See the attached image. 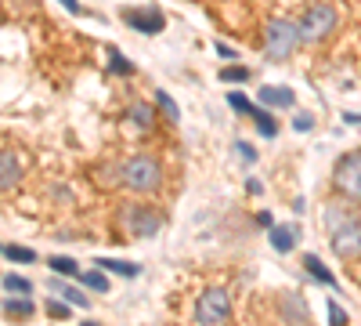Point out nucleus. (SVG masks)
Returning <instances> with one entry per match:
<instances>
[{"mask_svg":"<svg viewBox=\"0 0 361 326\" xmlns=\"http://www.w3.org/2000/svg\"><path fill=\"white\" fill-rule=\"evenodd\" d=\"M120 181L131 192H156L163 181V167L152 156H134L120 167Z\"/></svg>","mask_w":361,"mask_h":326,"instance_id":"f257e3e1","label":"nucleus"},{"mask_svg":"<svg viewBox=\"0 0 361 326\" xmlns=\"http://www.w3.org/2000/svg\"><path fill=\"white\" fill-rule=\"evenodd\" d=\"M300 26L296 22H289V18H275L267 26V33H264V47H267V58H275V62H282V58H289L296 47H300Z\"/></svg>","mask_w":361,"mask_h":326,"instance_id":"f03ea898","label":"nucleus"},{"mask_svg":"<svg viewBox=\"0 0 361 326\" xmlns=\"http://www.w3.org/2000/svg\"><path fill=\"white\" fill-rule=\"evenodd\" d=\"M296 26H300L304 40H321V36H329L332 29H336V8L332 4H311Z\"/></svg>","mask_w":361,"mask_h":326,"instance_id":"7ed1b4c3","label":"nucleus"},{"mask_svg":"<svg viewBox=\"0 0 361 326\" xmlns=\"http://www.w3.org/2000/svg\"><path fill=\"white\" fill-rule=\"evenodd\" d=\"M228 319H231V297H228V290H221V286L206 290L199 297V305H196V323L213 326V323H228Z\"/></svg>","mask_w":361,"mask_h":326,"instance_id":"20e7f679","label":"nucleus"},{"mask_svg":"<svg viewBox=\"0 0 361 326\" xmlns=\"http://www.w3.org/2000/svg\"><path fill=\"white\" fill-rule=\"evenodd\" d=\"M332 185H336L343 196L361 199V153H347L336 163V171H332Z\"/></svg>","mask_w":361,"mask_h":326,"instance_id":"39448f33","label":"nucleus"},{"mask_svg":"<svg viewBox=\"0 0 361 326\" xmlns=\"http://www.w3.org/2000/svg\"><path fill=\"white\" fill-rule=\"evenodd\" d=\"M332 250L340 258H358L361 254V221L358 218H347L343 225L332 229Z\"/></svg>","mask_w":361,"mask_h":326,"instance_id":"423d86ee","label":"nucleus"},{"mask_svg":"<svg viewBox=\"0 0 361 326\" xmlns=\"http://www.w3.org/2000/svg\"><path fill=\"white\" fill-rule=\"evenodd\" d=\"M123 225H126L134 236H141V240H148V236L159 232L163 218L156 214V210H148V207H134V210H126V214H123Z\"/></svg>","mask_w":361,"mask_h":326,"instance_id":"0eeeda50","label":"nucleus"},{"mask_svg":"<svg viewBox=\"0 0 361 326\" xmlns=\"http://www.w3.org/2000/svg\"><path fill=\"white\" fill-rule=\"evenodd\" d=\"M123 22H126V26H134L137 33H145V36L159 33L166 26V18H163L159 8H131V11H123Z\"/></svg>","mask_w":361,"mask_h":326,"instance_id":"6e6552de","label":"nucleus"},{"mask_svg":"<svg viewBox=\"0 0 361 326\" xmlns=\"http://www.w3.org/2000/svg\"><path fill=\"white\" fill-rule=\"evenodd\" d=\"M18 178H22V163H18V156L11 153V149H0V192L15 189Z\"/></svg>","mask_w":361,"mask_h":326,"instance_id":"1a4fd4ad","label":"nucleus"},{"mask_svg":"<svg viewBox=\"0 0 361 326\" xmlns=\"http://www.w3.org/2000/svg\"><path fill=\"white\" fill-rule=\"evenodd\" d=\"M260 102L271 105V109H293V105H296V95L289 91V87H275V84H267L264 91H260Z\"/></svg>","mask_w":361,"mask_h":326,"instance_id":"9d476101","label":"nucleus"},{"mask_svg":"<svg viewBox=\"0 0 361 326\" xmlns=\"http://www.w3.org/2000/svg\"><path fill=\"white\" fill-rule=\"evenodd\" d=\"M271 247H275L278 254H289L296 247V225H275V229H271Z\"/></svg>","mask_w":361,"mask_h":326,"instance_id":"9b49d317","label":"nucleus"},{"mask_svg":"<svg viewBox=\"0 0 361 326\" xmlns=\"http://www.w3.org/2000/svg\"><path fill=\"white\" fill-rule=\"evenodd\" d=\"M304 268H307V272H311V275H315V279H318V283H325V286H332V290H336V286H340V283H336V275H332V272H329L325 265H321V261H318L315 254H304Z\"/></svg>","mask_w":361,"mask_h":326,"instance_id":"f8f14e48","label":"nucleus"},{"mask_svg":"<svg viewBox=\"0 0 361 326\" xmlns=\"http://www.w3.org/2000/svg\"><path fill=\"white\" fill-rule=\"evenodd\" d=\"M4 312H8L11 319H15V316H18V319H29V316H33V301L25 297V294L8 297V301H4Z\"/></svg>","mask_w":361,"mask_h":326,"instance_id":"ddd939ff","label":"nucleus"},{"mask_svg":"<svg viewBox=\"0 0 361 326\" xmlns=\"http://www.w3.org/2000/svg\"><path fill=\"white\" fill-rule=\"evenodd\" d=\"M51 290H58V294L66 297L69 305H76V308H90V297H87V294H80V290H76V286H66V283L51 279Z\"/></svg>","mask_w":361,"mask_h":326,"instance_id":"4468645a","label":"nucleus"},{"mask_svg":"<svg viewBox=\"0 0 361 326\" xmlns=\"http://www.w3.org/2000/svg\"><path fill=\"white\" fill-rule=\"evenodd\" d=\"M98 265L105 272H116V275H141V265L134 261H116V258H98Z\"/></svg>","mask_w":361,"mask_h":326,"instance_id":"2eb2a0df","label":"nucleus"},{"mask_svg":"<svg viewBox=\"0 0 361 326\" xmlns=\"http://www.w3.org/2000/svg\"><path fill=\"white\" fill-rule=\"evenodd\" d=\"M131 120L137 123L141 131H148L152 123H156V112H152V105H145V102H134L131 105Z\"/></svg>","mask_w":361,"mask_h":326,"instance_id":"dca6fc26","label":"nucleus"},{"mask_svg":"<svg viewBox=\"0 0 361 326\" xmlns=\"http://www.w3.org/2000/svg\"><path fill=\"white\" fill-rule=\"evenodd\" d=\"M87 290H101V294H109V279H105V268H94V272H83L80 275Z\"/></svg>","mask_w":361,"mask_h":326,"instance_id":"f3484780","label":"nucleus"},{"mask_svg":"<svg viewBox=\"0 0 361 326\" xmlns=\"http://www.w3.org/2000/svg\"><path fill=\"white\" fill-rule=\"evenodd\" d=\"M156 105L163 109V116L170 120V123H177V120H180V109H177V102H174V98L166 95V91H156Z\"/></svg>","mask_w":361,"mask_h":326,"instance_id":"a211bd4d","label":"nucleus"},{"mask_svg":"<svg viewBox=\"0 0 361 326\" xmlns=\"http://www.w3.org/2000/svg\"><path fill=\"white\" fill-rule=\"evenodd\" d=\"M4 290H11V294H33V283L25 279V275H4Z\"/></svg>","mask_w":361,"mask_h":326,"instance_id":"6ab92c4d","label":"nucleus"},{"mask_svg":"<svg viewBox=\"0 0 361 326\" xmlns=\"http://www.w3.org/2000/svg\"><path fill=\"white\" fill-rule=\"evenodd\" d=\"M109 69L120 73V77H131V73H134V62H126V58L112 47V51H109Z\"/></svg>","mask_w":361,"mask_h":326,"instance_id":"aec40b11","label":"nucleus"},{"mask_svg":"<svg viewBox=\"0 0 361 326\" xmlns=\"http://www.w3.org/2000/svg\"><path fill=\"white\" fill-rule=\"evenodd\" d=\"M253 120H256V131H260L264 138H275V134H278V123H275V120H271V116H267V112H264V109H260V112H256V116H253Z\"/></svg>","mask_w":361,"mask_h":326,"instance_id":"412c9836","label":"nucleus"},{"mask_svg":"<svg viewBox=\"0 0 361 326\" xmlns=\"http://www.w3.org/2000/svg\"><path fill=\"white\" fill-rule=\"evenodd\" d=\"M228 102H231V109H239V112H250V116H256V112H260V109H256V105L250 102L246 95H239V91H231V95H228Z\"/></svg>","mask_w":361,"mask_h":326,"instance_id":"4be33fe9","label":"nucleus"},{"mask_svg":"<svg viewBox=\"0 0 361 326\" xmlns=\"http://www.w3.org/2000/svg\"><path fill=\"white\" fill-rule=\"evenodd\" d=\"M221 80H224V84H246V80H250V69H246V66H228V69L221 73Z\"/></svg>","mask_w":361,"mask_h":326,"instance_id":"5701e85b","label":"nucleus"},{"mask_svg":"<svg viewBox=\"0 0 361 326\" xmlns=\"http://www.w3.org/2000/svg\"><path fill=\"white\" fill-rule=\"evenodd\" d=\"M47 265L55 268L58 275H76V272H80V268H76V261H72V258H47Z\"/></svg>","mask_w":361,"mask_h":326,"instance_id":"b1692460","label":"nucleus"},{"mask_svg":"<svg viewBox=\"0 0 361 326\" xmlns=\"http://www.w3.org/2000/svg\"><path fill=\"white\" fill-rule=\"evenodd\" d=\"M4 254H8L11 261H22V265H29V261H36V254H33L29 247H15V243H11V247H4Z\"/></svg>","mask_w":361,"mask_h":326,"instance_id":"393cba45","label":"nucleus"},{"mask_svg":"<svg viewBox=\"0 0 361 326\" xmlns=\"http://www.w3.org/2000/svg\"><path fill=\"white\" fill-rule=\"evenodd\" d=\"M47 312H51L55 319H69V316H72V308L62 305V301H47Z\"/></svg>","mask_w":361,"mask_h":326,"instance_id":"a878e982","label":"nucleus"},{"mask_svg":"<svg viewBox=\"0 0 361 326\" xmlns=\"http://www.w3.org/2000/svg\"><path fill=\"white\" fill-rule=\"evenodd\" d=\"M235 156H239L242 163H253V160H256V149L246 145V142H235Z\"/></svg>","mask_w":361,"mask_h":326,"instance_id":"bb28decb","label":"nucleus"},{"mask_svg":"<svg viewBox=\"0 0 361 326\" xmlns=\"http://www.w3.org/2000/svg\"><path fill=\"white\" fill-rule=\"evenodd\" d=\"M311 127H315V116H311V112H300V116L293 120V131H300V134L311 131Z\"/></svg>","mask_w":361,"mask_h":326,"instance_id":"cd10ccee","label":"nucleus"},{"mask_svg":"<svg viewBox=\"0 0 361 326\" xmlns=\"http://www.w3.org/2000/svg\"><path fill=\"white\" fill-rule=\"evenodd\" d=\"M329 319H332V323H340V326L347 323V312L336 305V301H329Z\"/></svg>","mask_w":361,"mask_h":326,"instance_id":"c85d7f7f","label":"nucleus"},{"mask_svg":"<svg viewBox=\"0 0 361 326\" xmlns=\"http://www.w3.org/2000/svg\"><path fill=\"white\" fill-rule=\"evenodd\" d=\"M217 55H224V58H235V47H228V44H217Z\"/></svg>","mask_w":361,"mask_h":326,"instance_id":"c756f323","label":"nucleus"},{"mask_svg":"<svg viewBox=\"0 0 361 326\" xmlns=\"http://www.w3.org/2000/svg\"><path fill=\"white\" fill-rule=\"evenodd\" d=\"M343 120H347V123H354V127L361 123V116H358V112H343Z\"/></svg>","mask_w":361,"mask_h":326,"instance_id":"7c9ffc66","label":"nucleus"},{"mask_svg":"<svg viewBox=\"0 0 361 326\" xmlns=\"http://www.w3.org/2000/svg\"><path fill=\"white\" fill-rule=\"evenodd\" d=\"M62 4H66L69 11H80V4H76V0H62Z\"/></svg>","mask_w":361,"mask_h":326,"instance_id":"2f4dec72","label":"nucleus"}]
</instances>
